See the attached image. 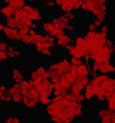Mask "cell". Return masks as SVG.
<instances>
[{"label":"cell","mask_w":115,"mask_h":123,"mask_svg":"<svg viewBox=\"0 0 115 123\" xmlns=\"http://www.w3.org/2000/svg\"><path fill=\"white\" fill-rule=\"evenodd\" d=\"M82 93H84L85 100H94L95 98V86L91 81H88V84L85 86V88L82 90Z\"/></svg>","instance_id":"23"},{"label":"cell","mask_w":115,"mask_h":123,"mask_svg":"<svg viewBox=\"0 0 115 123\" xmlns=\"http://www.w3.org/2000/svg\"><path fill=\"white\" fill-rule=\"evenodd\" d=\"M76 70V74L78 75H89L91 74V70H89V62H85L82 61V64H79L78 67H73Z\"/></svg>","instance_id":"27"},{"label":"cell","mask_w":115,"mask_h":123,"mask_svg":"<svg viewBox=\"0 0 115 123\" xmlns=\"http://www.w3.org/2000/svg\"><path fill=\"white\" fill-rule=\"evenodd\" d=\"M105 103H106V109H109L111 111H114L115 110V93H111L109 96H106Z\"/></svg>","instance_id":"30"},{"label":"cell","mask_w":115,"mask_h":123,"mask_svg":"<svg viewBox=\"0 0 115 123\" xmlns=\"http://www.w3.org/2000/svg\"><path fill=\"white\" fill-rule=\"evenodd\" d=\"M37 87L39 94H45V96H52L53 94V86L50 83V80H42L39 83H35Z\"/></svg>","instance_id":"13"},{"label":"cell","mask_w":115,"mask_h":123,"mask_svg":"<svg viewBox=\"0 0 115 123\" xmlns=\"http://www.w3.org/2000/svg\"><path fill=\"white\" fill-rule=\"evenodd\" d=\"M65 31H68L69 33H75V32H76V26L73 25V22H69V23L66 25V28H65Z\"/></svg>","instance_id":"38"},{"label":"cell","mask_w":115,"mask_h":123,"mask_svg":"<svg viewBox=\"0 0 115 123\" xmlns=\"http://www.w3.org/2000/svg\"><path fill=\"white\" fill-rule=\"evenodd\" d=\"M45 114L53 123H71L84 116V103L75 101L69 93L55 94L45 106Z\"/></svg>","instance_id":"1"},{"label":"cell","mask_w":115,"mask_h":123,"mask_svg":"<svg viewBox=\"0 0 115 123\" xmlns=\"http://www.w3.org/2000/svg\"><path fill=\"white\" fill-rule=\"evenodd\" d=\"M89 81L95 86V100L99 103L105 101L106 96H109L111 93H115V78L108 74H92V78H89Z\"/></svg>","instance_id":"2"},{"label":"cell","mask_w":115,"mask_h":123,"mask_svg":"<svg viewBox=\"0 0 115 123\" xmlns=\"http://www.w3.org/2000/svg\"><path fill=\"white\" fill-rule=\"evenodd\" d=\"M3 35V39H6L7 42H20V36H19V31L17 28H9L5 26L3 31L0 32Z\"/></svg>","instance_id":"11"},{"label":"cell","mask_w":115,"mask_h":123,"mask_svg":"<svg viewBox=\"0 0 115 123\" xmlns=\"http://www.w3.org/2000/svg\"><path fill=\"white\" fill-rule=\"evenodd\" d=\"M69 67H71V59H68L66 56H62L59 59H56V61H52V62L47 65V70L52 71V73L63 74Z\"/></svg>","instance_id":"9"},{"label":"cell","mask_w":115,"mask_h":123,"mask_svg":"<svg viewBox=\"0 0 115 123\" xmlns=\"http://www.w3.org/2000/svg\"><path fill=\"white\" fill-rule=\"evenodd\" d=\"M3 28H5V23H3V22H0V32L3 31Z\"/></svg>","instance_id":"39"},{"label":"cell","mask_w":115,"mask_h":123,"mask_svg":"<svg viewBox=\"0 0 115 123\" xmlns=\"http://www.w3.org/2000/svg\"><path fill=\"white\" fill-rule=\"evenodd\" d=\"M15 10H16L15 7H12L10 5H6V3H5L2 7H0V16H3V18L6 19V18H9V16H13V15H15Z\"/></svg>","instance_id":"28"},{"label":"cell","mask_w":115,"mask_h":123,"mask_svg":"<svg viewBox=\"0 0 115 123\" xmlns=\"http://www.w3.org/2000/svg\"><path fill=\"white\" fill-rule=\"evenodd\" d=\"M52 23L55 25V28L59 31V32H62V31H65V28H66V23H65V20L62 19V16L61 15H56V16H53L52 19Z\"/></svg>","instance_id":"25"},{"label":"cell","mask_w":115,"mask_h":123,"mask_svg":"<svg viewBox=\"0 0 115 123\" xmlns=\"http://www.w3.org/2000/svg\"><path fill=\"white\" fill-rule=\"evenodd\" d=\"M27 77H29V80H32L33 83H39V81H42V80H49L50 73H49V70H47L45 65H37L36 68H32V70L29 71Z\"/></svg>","instance_id":"8"},{"label":"cell","mask_w":115,"mask_h":123,"mask_svg":"<svg viewBox=\"0 0 115 123\" xmlns=\"http://www.w3.org/2000/svg\"><path fill=\"white\" fill-rule=\"evenodd\" d=\"M22 119L19 117V116H16V114H10V116H6L5 119H3V122L5 123H19Z\"/></svg>","instance_id":"32"},{"label":"cell","mask_w":115,"mask_h":123,"mask_svg":"<svg viewBox=\"0 0 115 123\" xmlns=\"http://www.w3.org/2000/svg\"><path fill=\"white\" fill-rule=\"evenodd\" d=\"M89 75H78L76 77V80L71 84V93H82V90L85 88V86L88 84V81H89Z\"/></svg>","instance_id":"10"},{"label":"cell","mask_w":115,"mask_h":123,"mask_svg":"<svg viewBox=\"0 0 115 123\" xmlns=\"http://www.w3.org/2000/svg\"><path fill=\"white\" fill-rule=\"evenodd\" d=\"M73 43H75L82 52H85L86 49H89V48H88V41H86L85 35H76V36L73 38Z\"/></svg>","instance_id":"22"},{"label":"cell","mask_w":115,"mask_h":123,"mask_svg":"<svg viewBox=\"0 0 115 123\" xmlns=\"http://www.w3.org/2000/svg\"><path fill=\"white\" fill-rule=\"evenodd\" d=\"M9 75L15 83H20L22 80H25V73L19 68V67H10L9 70Z\"/></svg>","instance_id":"19"},{"label":"cell","mask_w":115,"mask_h":123,"mask_svg":"<svg viewBox=\"0 0 115 123\" xmlns=\"http://www.w3.org/2000/svg\"><path fill=\"white\" fill-rule=\"evenodd\" d=\"M33 46H35L36 52L40 54L43 58H52L53 48L56 46V39H55V36H52L49 33H40Z\"/></svg>","instance_id":"3"},{"label":"cell","mask_w":115,"mask_h":123,"mask_svg":"<svg viewBox=\"0 0 115 123\" xmlns=\"http://www.w3.org/2000/svg\"><path fill=\"white\" fill-rule=\"evenodd\" d=\"M99 73L108 74V75H114V74H115V62H112V61H108V62L99 64Z\"/></svg>","instance_id":"20"},{"label":"cell","mask_w":115,"mask_h":123,"mask_svg":"<svg viewBox=\"0 0 115 123\" xmlns=\"http://www.w3.org/2000/svg\"><path fill=\"white\" fill-rule=\"evenodd\" d=\"M81 3H82V0H55V6L62 13L75 12V10L81 9Z\"/></svg>","instance_id":"7"},{"label":"cell","mask_w":115,"mask_h":123,"mask_svg":"<svg viewBox=\"0 0 115 123\" xmlns=\"http://www.w3.org/2000/svg\"><path fill=\"white\" fill-rule=\"evenodd\" d=\"M2 2L6 3V5H10L15 9H17V7H20V6H23L26 3V0H2Z\"/></svg>","instance_id":"31"},{"label":"cell","mask_w":115,"mask_h":123,"mask_svg":"<svg viewBox=\"0 0 115 123\" xmlns=\"http://www.w3.org/2000/svg\"><path fill=\"white\" fill-rule=\"evenodd\" d=\"M65 51H66L71 56H76V58H82V55H84V52H82V51H81L75 43H73V45H72V43H69V45L65 48Z\"/></svg>","instance_id":"26"},{"label":"cell","mask_w":115,"mask_h":123,"mask_svg":"<svg viewBox=\"0 0 115 123\" xmlns=\"http://www.w3.org/2000/svg\"><path fill=\"white\" fill-rule=\"evenodd\" d=\"M106 19H108V15H105V16H96L95 19H92V20L88 23L86 29H88V31H96L102 23L106 22Z\"/></svg>","instance_id":"18"},{"label":"cell","mask_w":115,"mask_h":123,"mask_svg":"<svg viewBox=\"0 0 115 123\" xmlns=\"http://www.w3.org/2000/svg\"><path fill=\"white\" fill-rule=\"evenodd\" d=\"M0 101L12 103V96L9 94V86L5 81H0Z\"/></svg>","instance_id":"17"},{"label":"cell","mask_w":115,"mask_h":123,"mask_svg":"<svg viewBox=\"0 0 115 123\" xmlns=\"http://www.w3.org/2000/svg\"><path fill=\"white\" fill-rule=\"evenodd\" d=\"M50 101V96H45V94H39V104L40 106H46L47 103Z\"/></svg>","instance_id":"34"},{"label":"cell","mask_w":115,"mask_h":123,"mask_svg":"<svg viewBox=\"0 0 115 123\" xmlns=\"http://www.w3.org/2000/svg\"><path fill=\"white\" fill-rule=\"evenodd\" d=\"M7 55H9V59H17V58H20L22 51H20V48L16 43H9V46H7Z\"/></svg>","instance_id":"21"},{"label":"cell","mask_w":115,"mask_h":123,"mask_svg":"<svg viewBox=\"0 0 115 123\" xmlns=\"http://www.w3.org/2000/svg\"><path fill=\"white\" fill-rule=\"evenodd\" d=\"M111 114L112 111L106 107H99L96 110V119L102 123H111Z\"/></svg>","instance_id":"15"},{"label":"cell","mask_w":115,"mask_h":123,"mask_svg":"<svg viewBox=\"0 0 115 123\" xmlns=\"http://www.w3.org/2000/svg\"><path fill=\"white\" fill-rule=\"evenodd\" d=\"M20 25V22H19V19L13 15V16H9V18H6V22H5V26H9V28H17Z\"/></svg>","instance_id":"29"},{"label":"cell","mask_w":115,"mask_h":123,"mask_svg":"<svg viewBox=\"0 0 115 123\" xmlns=\"http://www.w3.org/2000/svg\"><path fill=\"white\" fill-rule=\"evenodd\" d=\"M40 3L45 6V9H49V10H52V9L56 7L55 6V0H40Z\"/></svg>","instance_id":"33"},{"label":"cell","mask_w":115,"mask_h":123,"mask_svg":"<svg viewBox=\"0 0 115 123\" xmlns=\"http://www.w3.org/2000/svg\"><path fill=\"white\" fill-rule=\"evenodd\" d=\"M39 35H40V33H39L36 29H29V32H27V33L25 35V38L22 39V43H23V45H27V46H33V45L36 43Z\"/></svg>","instance_id":"14"},{"label":"cell","mask_w":115,"mask_h":123,"mask_svg":"<svg viewBox=\"0 0 115 123\" xmlns=\"http://www.w3.org/2000/svg\"><path fill=\"white\" fill-rule=\"evenodd\" d=\"M55 39H56V46H59V48H66L69 43H72L73 42V38H72V35L69 33V32H65V31H62V32H59L56 36H55Z\"/></svg>","instance_id":"12"},{"label":"cell","mask_w":115,"mask_h":123,"mask_svg":"<svg viewBox=\"0 0 115 123\" xmlns=\"http://www.w3.org/2000/svg\"><path fill=\"white\" fill-rule=\"evenodd\" d=\"M89 70H91V74H98L99 73V62H94L89 65Z\"/></svg>","instance_id":"36"},{"label":"cell","mask_w":115,"mask_h":123,"mask_svg":"<svg viewBox=\"0 0 115 123\" xmlns=\"http://www.w3.org/2000/svg\"><path fill=\"white\" fill-rule=\"evenodd\" d=\"M98 29H99L102 33H105V35H109V25H108L106 22H105V23H102V25H101Z\"/></svg>","instance_id":"37"},{"label":"cell","mask_w":115,"mask_h":123,"mask_svg":"<svg viewBox=\"0 0 115 123\" xmlns=\"http://www.w3.org/2000/svg\"><path fill=\"white\" fill-rule=\"evenodd\" d=\"M85 38H86V41H88V48L94 52V51L99 49V48L105 43V39L108 38V35L102 33L99 29H96V31H88V29H86Z\"/></svg>","instance_id":"5"},{"label":"cell","mask_w":115,"mask_h":123,"mask_svg":"<svg viewBox=\"0 0 115 123\" xmlns=\"http://www.w3.org/2000/svg\"><path fill=\"white\" fill-rule=\"evenodd\" d=\"M7 41L3 39V41H0V62H6V61L9 59V55H7Z\"/></svg>","instance_id":"24"},{"label":"cell","mask_w":115,"mask_h":123,"mask_svg":"<svg viewBox=\"0 0 115 123\" xmlns=\"http://www.w3.org/2000/svg\"><path fill=\"white\" fill-rule=\"evenodd\" d=\"M26 2H29V3H35L36 0H26Z\"/></svg>","instance_id":"40"},{"label":"cell","mask_w":115,"mask_h":123,"mask_svg":"<svg viewBox=\"0 0 115 123\" xmlns=\"http://www.w3.org/2000/svg\"><path fill=\"white\" fill-rule=\"evenodd\" d=\"M40 29L43 31V33H49L52 36H56L58 33H59V31L55 28V25L52 23V20H42L40 22Z\"/></svg>","instance_id":"16"},{"label":"cell","mask_w":115,"mask_h":123,"mask_svg":"<svg viewBox=\"0 0 115 123\" xmlns=\"http://www.w3.org/2000/svg\"><path fill=\"white\" fill-rule=\"evenodd\" d=\"M106 2H108V3H111V2H115V0H106Z\"/></svg>","instance_id":"41"},{"label":"cell","mask_w":115,"mask_h":123,"mask_svg":"<svg viewBox=\"0 0 115 123\" xmlns=\"http://www.w3.org/2000/svg\"><path fill=\"white\" fill-rule=\"evenodd\" d=\"M112 52H114V48L106 46V45L104 43L99 49H96V51L92 52V61L99 62V64L108 62V61H112Z\"/></svg>","instance_id":"6"},{"label":"cell","mask_w":115,"mask_h":123,"mask_svg":"<svg viewBox=\"0 0 115 123\" xmlns=\"http://www.w3.org/2000/svg\"><path fill=\"white\" fill-rule=\"evenodd\" d=\"M72 98L78 103H84L85 101V97H84V93H71Z\"/></svg>","instance_id":"35"},{"label":"cell","mask_w":115,"mask_h":123,"mask_svg":"<svg viewBox=\"0 0 115 123\" xmlns=\"http://www.w3.org/2000/svg\"><path fill=\"white\" fill-rule=\"evenodd\" d=\"M81 9L88 12L94 18L105 16L108 15V2L106 0H82Z\"/></svg>","instance_id":"4"}]
</instances>
